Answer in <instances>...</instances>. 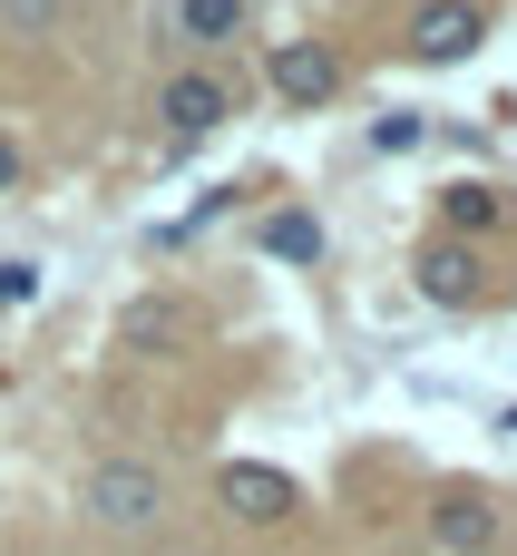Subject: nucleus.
Returning <instances> with one entry per match:
<instances>
[{
	"label": "nucleus",
	"instance_id": "14",
	"mask_svg": "<svg viewBox=\"0 0 517 556\" xmlns=\"http://www.w3.org/2000/svg\"><path fill=\"white\" fill-rule=\"evenodd\" d=\"M10 186H20V147L0 137V195H10Z\"/></svg>",
	"mask_w": 517,
	"mask_h": 556
},
{
	"label": "nucleus",
	"instance_id": "9",
	"mask_svg": "<svg viewBox=\"0 0 517 556\" xmlns=\"http://www.w3.org/2000/svg\"><path fill=\"white\" fill-rule=\"evenodd\" d=\"M440 215H450V244H459V235L499 225V195H489V186H450V195H440Z\"/></svg>",
	"mask_w": 517,
	"mask_h": 556
},
{
	"label": "nucleus",
	"instance_id": "13",
	"mask_svg": "<svg viewBox=\"0 0 517 556\" xmlns=\"http://www.w3.org/2000/svg\"><path fill=\"white\" fill-rule=\"evenodd\" d=\"M0 20H20V29H59V0H0Z\"/></svg>",
	"mask_w": 517,
	"mask_h": 556
},
{
	"label": "nucleus",
	"instance_id": "8",
	"mask_svg": "<svg viewBox=\"0 0 517 556\" xmlns=\"http://www.w3.org/2000/svg\"><path fill=\"white\" fill-rule=\"evenodd\" d=\"M264 254L274 264H323V225L303 205H283V215H264Z\"/></svg>",
	"mask_w": 517,
	"mask_h": 556
},
{
	"label": "nucleus",
	"instance_id": "10",
	"mask_svg": "<svg viewBox=\"0 0 517 556\" xmlns=\"http://www.w3.org/2000/svg\"><path fill=\"white\" fill-rule=\"evenodd\" d=\"M176 20H186V39H235L244 0H176Z\"/></svg>",
	"mask_w": 517,
	"mask_h": 556
},
{
	"label": "nucleus",
	"instance_id": "2",
	"mask_svg": "<svg viewBox=\"0 0 517 556\" xmlns=\"http://www.w3.org/2000/svg\"><path fill=\"white\" fill-rule=\"evenodd\" d=\"M215 498H225L235 518H254V528H283V518L303 508V489H293L283 469H264V459H225V469H215Z\"/></svg>",
	"mask_w": 517,
	"mask_h": 556
},
{
	"label": "nucleus",
	"instance_id": "1",
	"mask_svg": "<svg viewBox=\"0 0 517 556\" xmlns=\"http://www.w3.org/2000/svg\"><path fill=\"white\" fill-rule=\"evenodd\" d=\"M78 508H88L98 528H147V518L166 508V479L137 469V459H98V469L78 479Z\"/></svg>",
	"mask_w": 517,
	"mask_h": 556
},
{
	"label": "nucleus",
	"instance_id": "3",
	"mask_svg": "<svg viewBox=\"0 0 517 556\" xmlns=\"http://www.w3.org/2000/svg\"><path fill=\"white\" fill-rule=\"evenodd\" d=\"M156 117H166L176 137H215V127L235 117V88H225V78H205V68H186V78H166V88H156Z\"/></svg>",
	"mask_w": 517,
	"mask_h": 556
},
{
	"label": "nucleus",
	"instance_id": "7",
	"mask_svg": "<svg viewBox=\"0 0 517 556\" xmlns=\"http://www.w3.org/2000/svg\"><path fill=\"white\" fill-rule=\"evenodd\" d=\"M411 274H420V303H440V313H469V303H479V254H469V244H450V235H440V244H420V264H411Z\"/></svg>",
	"mask_w": 517,
	"mask_h": 556
},
{
	"label": "nucleus",
	"instance_id": "6",
	"mask_svg": "<svg viewBox=\"0 0 517 556\" xmlns=\"http://www.w3.org/2000/svg\"><path fill=\"white\" fill-rule=\"evenodd\" d=\"M264 78H274L293 108H323V98L342 88V59H332V49H313V39H283V49L264 59Z\"/></svg>",
	"mask_w": 517,
	"mask_h": 556
},
{
	"label": "nucleus",
	"instance_id": "15",
	"mask_svg": "<svg viewBox=\"0 0 517 556\" xmlns=\"http://www.w3.org/2000/svg\"><path fill=\"white\" fill-rule=\"evenodd\" d=\"M499 430H508V440H517V401H508V410H499Z\"/></svg>",
	"mask_w": 517,
	"mask_h": 556
},
{
	"label": "nucleus",
	"instance_id": "12",
	"mask_svg": "<svg viewBox=\"0 0 517 556\" xmlns=\"http://www.w3.org/2000/svg\"><path fill=\"white\" fill-rule=\"evenodd\" d=\"M39 293V264H0V313H20Z\"/></svg>",
	"mask_w": 517,
	"mask_h": 556
},
{
	"label": "nucleus",
	"instance_id": "5",
	"mask_svg": "<svg viewBox=\"0 0 517 556\" xmlns=\"http://www.w3.org/2000/svg\"><path fill=\"white\" fill-rule=\"evenodd\" d=\"M489 39V20L469 10V0H430L420 20H411V59H430V68H450V59H469Z\"/></svg>",
	"mask_w": 517,
	"mask_h": 556
},
{
	"label": "nucleus",
	"instance_id": "11",
	"mask_svg": "<svg viewBox=\"0 0 517 556\" xmlns=\"http://www.w3.org/2000/svg\"><path fill=\"white\" fill-rule=\"evenodd\" d=\"M420 137H430V117H420V108H391V117H371V147H381V156H411Z\"/></svg>",
	"mask_w": 517,
	"mask_h": 556
},
{
	"label": "nucleus",
	"instance_id": "4",
	"mask_svg": "<svg viewBox=\"0 0 517 556\" xmlns=\"http://www.w3.org/2000/svg\"><path fill=\"white\" fill-rule=\"evenodd\" d=\"M430 538H440L450 556H489V547H499V498H489V489H440Z\"/></svg>",
	"mask_w": 517,
	"mask_h": 556
}]
</instances>
